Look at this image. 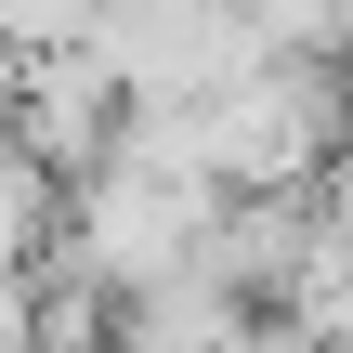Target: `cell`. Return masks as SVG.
Wrapping results in <instances>:
<instances>
[{"label":"cell","mask_w":353,"mask_h":353,"mask_svg":"<svg viewBox=\"0 0 353 353\" xmlns=\"http://www.w3.org/2000/svg\"><path fill=\"white\" fill-rule=\"evenodd\" d=\"M118 144L183 157V170L223 183V196L314 183V170L353 144V65H341V52H314V39H275V52H249L236 79H210V92H183V105H131Z\"/></svg>","instance_id":"6da1fadb"},{"label":"cell","mask_w":353,"mask_h":353,"mask_svg":"<svg viewBox=\"0 0 353 353\" xmlns=\"http://www.w3.org/2000/svg\"><path fill=\"white\" fill-rule=\"evenodd\" d=\"M92 52L118 65L131 105H183V92L236 79L249 52H275V26H262V0H105Z\"/></svg>","instance_id":"7a4b0ae2"},{"label":"cell","mask_w":353,"mask_h":353,"mask_svg":"<svg viewBox=\"0 0 353 353\" xmlns=\"http://www.w3.org/2000/svg\"><path fill=\"white\" fill-rule=\"evenodd\" d=\"M13 105H26V52L0 39V131H13Z\"/></svg>","instance_id":"3957f363"}]
</instances>
